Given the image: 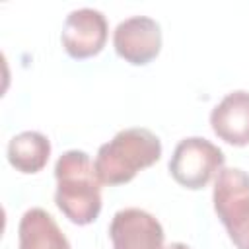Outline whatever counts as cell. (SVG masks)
I'll use <instances>...</instances> for the list:
<instances>
[{"mask_svg": "<svg viewBox=\"0 0 249 249\" xmlns=\"http://www.w3.org/2000/svg\"><path fill=\"white\" fill-rule=\"evenodd\" d=\"M18 249H70L54 218L43 208H29L18 226Z\"/></svg>", "mask_w": 249, "mask_h": 249, "instance_id": "9c48e42d", "label": "cell"}, {"mask_svg": "<svg viewBox=\"0 0 249 249\" xmlns=\"http://www.w3.org/2000/svg\"><path fill=\"white\" fill-rule=\"evenodd\" d=\"M109 237L113 249H167L161 224L140 208L119 210L109 224Z\"/></svg>", "mask_w": 249, "mask_h": 249, "instance_id": "52a82bcc", "label": "cell"}, {"mask_svg": "<svg viewBox=\"0 0 249 249\" xmlns=\"http://www.w3.org/2000/svg\"><path fill=\"white\" fill-rule=\"evenodd\" d=\"M54 202L78 226H88L101 212V181L89 156L82 150L64 152L54 163Z\"/></svg>", "mask_w": 249, "mask_h": 249, "instance_id": "6da1fadb", "label": "cell"}, {"mask_svg": "<svg viewBox=\"0 0 249 249\" xmlns=\"http://www.w3.org/2000/svg\"><path fill=\"white\" fill-rule=\"evenodd\" d=\"M161 158V140L148 128L132 126L119 130L109 142L99 146L93 160L101 185H124L138 171L154 165Z\"/></svg>", "mask_w": 249, "mask_h": 249, "instance_id": "7a4b0ae2", "label": "cell"}, {"mask_svg": "<svg viewBox=\"0 0 249 249\" xmlns=\"http://www.w3.org/2000/svg\"><path fill=\"white\" fill-rule=\"evenodd\" d=\"M214 210L233 239L249 222V173L239 167H222L214 179Z\"/></svg>", "mask_w": 249, "mask_h": 249, "instance_id": "277c9868", "label": "cell"}, {"mask_svg": "<svg viewBox=\"0 0 249 249\" xmlns=\"http://www.w3.org/2000/svg\"><path fill=\"white\" fill-rule=\"evenodd\" d=\"M107 33L109 25L99 10L78 8L66 16L60 41L68 56L84 60L101 53L107 43Z\"/></svg>", "mask_w": 249, "mask_h": 249, "instance_id": "8992f818", "label": "cell"}, {"mask_svg": "<svg viewBox=\"0 0 249 249\" xmlns=\"http://www.w3.org/2000/svg\"><path fill=\"white\" fill-rule=\"evenodd\" d=\"M167 249H191V247L185 245V243H181V241H173V243L167 245Z\"/></svg>", "mask_w": 249, "mask_h": 249, "instance_id": "7c38bea8", "label": "cell"}, {"mask_svg": "<svg viewBox=\"0 0 249 249\" xmlns=\"http://www.w3.org/2000/svg\"><path fill=\"white\" fill-rule=\"evenodd\" d=\"M231 243H233L237 249H249V222H247L245 228L231 239Z\"/></svg>", "mask_w": 249, "mask_h": 249, "instance_id": "8fae6325", "label": "cell"}, {"mask_svg": "<svg viewBox=\"0 0 249 249\" xmlns=\"http://www.w3.org/2000/svg\"><path fill=\"white\" fill-rule=\"evenodd\" d=\"M51 156V142L37 130L16 134L8 142V161L21 173H39Z\"/></svg>", "mask_w": 249, "mask_h": 249, "instance_id": "30bf717a", "label": "cell"}, {"mask_svg": "<svg viewBox=\"0 0 249 249\" xmlns=\"http://www.w3.org/2000/svg\"><path fill=\"white\" fill-rule=\"evenodd\" d=\"M113 47L128 64L144 66L161 51V27L148 16L126 18L113 31Z\"/></svg>", "mask_w": 249, "mask_h": 249, "instance_id": "5b68a950", "label": "cell"}, {"mask_svg": "<svg viewBox=\"0 0 249 249\" xmlns=\"http://www.w3.org/2000/svg\"><path fill=\"white\" fill-rule=\"evenodd\" d=\"M224 161L226 156L216 144L200 136H189L175 146L169 160V173L181 187L198 191L218 175Z\"/></svg>", "mask_w": 249, "mask_h": 249, "instance_id": "3957f363", "label": "cell"}, {"mask_svg": "<svg viewBox=\"0 0 249 249\" xmlns=\"http://www.w3.org/2000/svg\"><path fill=\"white\" fill-rule=\"evenodd\" d=\"M210 126L214 134L231 144H249V91L237 89L228 93L210 113Z\"/></svg>", "mask_w": 249, "mask_h": 249, "instance_id": "ba28073f", "label": "cell"}]
</instances>
